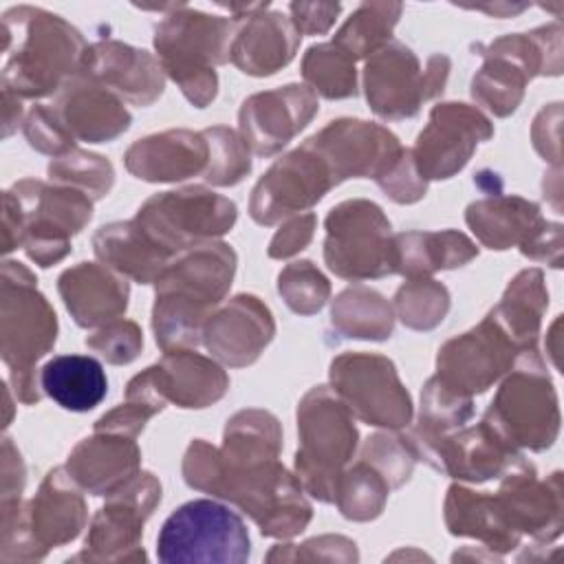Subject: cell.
Masks as SVG:
<instances>
[{
	"label": "cell",
	"instance_id": "6da1fadb",
	"mask_svg": "<svg viewBox=\"0 0 564 564\" xmlns=\"http://www.w3.org/2000/svg\"><path fill=\"white\" fill-rule=\"evenodd\" d=\"M183 478L192 489L238 505L267 538H295L313 518L304 487L278 458L251 467L225 469L218 460V449L196 438L185 452Z\"/></svg>",
	"mask_w": 564,
	"mask_h": 564
},
{
	"label": "cell",
	"instance_id": "7a4b0ae2",
	"mask_svg": "<svg viewBox=\"0 0 564 564\" xmlns=\"http://www.w3.org/2000/svg\"><path fill=\"white\" fill-rule=\"evenodd\" d=\"M236 273V251L227 242H203L176 253L156 278L152 308L154 339L163 352L192 348L223 302Z\"/></svg>",
	"mask_w": 564,
	"mask_h": 564
},
{
	"label": "cell",
	"instance_id": "3957f363",
	"mask_svg": "<svg viewBox=\"0 0 564 564\" xmlns=\"http://www.w3.org/2000/svg\"><path fill=\"white\" fill-rule=\"evenodd\" d=\"M2 88L37 99L57 93L82 68L86 42L64 18L35 7H13L2 15Z\"/></svg>",
	"mask_w": 564,
	"mask_h": 564
},
{
	"label": "cell",
	"instance_id": "277c9868",
	"mask_svg": "<svg viewBox=\"0 0 564 564\" xmlns=\"http://www.w3.org/2000/svg\"><path fill=\"white\" fill-rule=\"evenodd\" d=\"M93 218V200L68 185L22 178L4 192L2 251L18 247L37 267H51L70 251V238Z\"/></svg>",
	"mask_w": 564,
	"mask_h": 564
},
{
	"label": "cell",
	"instance_id": "5b68a950",
	"mask_svg": "<svg viewBox=\"0 0 564 564\" xmlns=\"http://www.w3.org/2000/svg\"><path fill=\"white\" fill-rule=\"evenodd\" d=\"M35 282V275L24 264L4 260L0 350L9 366L15 397L26 405L37 403L42 397L35 381V364L57 339V315Z\"/></svg>",
	"mask_w": 564,
	"mask_h": 564
},
{
	"label": "cell",
	"instance_id": "8992f818",
	"mask_svg": "<svg viewBox=\"0 0 564 564\" xmlns=\"http://www.w3.org/2000/svg\"><path fill=\"white\" fill-rule=\"evenodd\" d=\"M231 33L234 20L194 11L187 4H176L174 13L154 29V48L163 70L196 108L209 106L218 93L214 68L229 62Z\"/></svg>",
	"mask_w": 564,
	"mask_h": 564
},
{
	"label": "cell",
	"instance_id": "52a82bcc",
	"mask_svg": "<svg viewBox=\"0 0 564 564\" xmlns=\"http://www.w3.org/2000/svg\"><path fill=\"white\" fill-rule=\"evenodd\" d=\"M79 489L66 467H55L26 505L2 502L0 560H42L51 549L73 542L88 520Z\"/></svg>",
	"mask_w": 564,
	"mask_h": 564
},
{
	"label": "cell",
	"instance_id": "ba28073f",
	"mask_svg": "<svg viewBox=\"0 0 564 564\" xmlns=\"http://www.w3.org/2000/svg\"><path fill=\"white\" fill-rule=\"evenodd\" d=\"M295 476L319 502H335L337 482L357 449L355 414L328 386L311 388L297 405Z\"/></svg>",
	"mask_w": 564,
	"mask_h": 564
},
{
	"label": "cell",
	"instance_id": "9c48e42d",
	"mask_svg": "<svg viewBox=\"0 0 564 564\" xmlns=\"http://www.w3.org/2000/svg\"><path fill=\"white\" fill-rule=\"evenodd\" d=\"M485 64L471 79V97L496 117L516 112L524 86L538 75L562 73V26L560 22L531 33H511L474 46Z\"/></svg>",
	"mask_w": 564,
	"mask_h": 564
},
{
	"label": "cell",
	"instance_id": "30bf717a",
	"mask_svg": "<svg viewBox=\"0 0 564 564\" xmlns=\"http://www.w3.org/2000/svg\"><path fill=\"white\" fill-rule=\"evenodd\" d=\"M513 449L542 452L560 432L557 394L538 350L522 352L482 416Z\"/></svg>",
	"mask_w": 564,
	"mask_h": 564
},
{
	"label": "cell",
	"instance_id": "8fae6325",
	"mask_svg": "<svg viewBox=\"0 0 564 564\" xmlns=\"http://www.w3.org/2000/svg\"><path fill=\"white\" fill-rule=\"evenodd\" d=\"M249 553L251 542L242 518L207 498L181 505L163 522L156 538V555L165 564H242L249 560Z\"/></svg>",
	"mask_w": 564,
	"mask_h": 564
},
{
	"label": "cell",
	"instance_id": "7c38bea8",
	"mask_svg": "<svg viewBox=\"0 0 564 564\" xmlns=\"http://www.w3.org/2000/svg\"><path fill=\"white\" fill-rule=\"evenodd\" d=\"M324 227V260L335 275L361 282L394 273L390 220L377 203L344 200L328 212Z\"/></svg>",
	"mask_w": 564,
	"mask_h": 564
},
{
	"label": "cell",
	"instance_id": "4fadbf2b",
	"mask_svg": "<svg viewBox=\"0 0 564 564\" xmlns=\"http://www.w3.org/2000/svg\"><path fill=\"white\" fill-rule=\"evenodd\" d=\"M447 77L449 57L432 55L423 70L405 44L390 40L366 59L364 90L377 117L397 121L414 117L427 99L441 95Z\"/></svg>",
	"mask_w": 564,
	"mask_h": 564
},
{
	"label": "cell",
	"instance_id": "5bb4252c",
	"mask_svg": "<svg viewBox=\"0 0 564 564\" xmlns=\"http://www.w3.org/2000/svg\"><path fill=\"white\" fill-rule=\"evenodd\" d=\"M236 216L234 200L203 185H192L154 194L139 207L134 220L156 245L176 256L227 234Z\"/></svg>",
	"mask_w": 564,
	"mask_h": 564
},
{
	"label": "cell",
	"instance_id": "9a60e30c",
	"mask_svg": "<svg viewBox=\"0 0 564 564\" xmlns=\"http://www.w3.org/2000/svg\"><path fill=\"white\" fill-rule=\"evenodd\" d=\"M330 388L364 423L401 430L412 421V399L392 359L375 352H344L330 361Z\"/></svg>",
	"mask_w": 564,
	"mask_h": 564
},
{
	"label": "cell",
	"instance_id": "2e32d148",
	"mask_svg": "<svg viewBox=\"0 0 564 564\" xmlns=\"http://www.w3.org/2000/svg\"><path fill=\"white\" fill-rule=\"evenodd\" d=\"M161 502V482L150 471H139L123 487L106 496V505L90 520L82 553L84 562H139L143 524Z\"/></svg>",
	"mask_w": 564,
	"mask_h": 564
},
{
	"label": "cell",
	"instance_id": "e0dca14e",
	"mask_svg": "<svg viewBox=\"0 0 564 564\" xmlns=\"http://www.w3.org/2000/svg\"><path fill=\"white\" fill-rule=\"evenodd\" d=\"M227 388L229 377L214 359L189 348H176L130 379L126 401L139 403L152 414L161 412L167 403L200 410L220 401Z\"/></svg>",
	"mask_w": 564,
	"mask_h": 564
},
{
	"label": "cell",
	"instance_id": "ac0fdd59",
	"mask_svg": "<svg viewBox=\"0 0 564 564\" xmlns=\"http://www.w3.org/2000/svg\"><path fill=\"white\" fill-rule=\"evenodd\" d=\"M527 352L487 313L471 330L445 341L436 357V379L460 397H474L502 379Z\"/></svg>",
	"mask_w": 564,
	"mask_h": 564
},
{
	"label": "cell",
	"instance_id": "d6986e66",
	"mask_svg": "<svg viewBox=\"0 0 564 564\" xmlns=\"http://www.w3.org/2000/svg\"><path fill=\"white\" fill-rule=\"evenodd\" d=\"M335 185L326 161L304 141L262 174L251 192L249 214L258 225L269 227L311 209Z\"/></svg>",
	"mask_w": 564,
	"mask_h": 564
},
{
	"label": "cell",
	"instance_id": "ffe728a7",
	"mask_svg": "<svg viewBox=\"0 0 564 564\" xmlns=\"http://www.w3.org/2000/svg\"><path fill=\"white\" fill-rule=\"evenodd\" d=\"M491 137L494 126L478 108L456 101L438 104L416 137L412 159L425 181L449 178L467 165L476 145Z\"/></svg>",
	"mask_w": 564,
	"mask_h": 564
},
{
	"label": "cell",
	"instance_id": "44dd1931",
	"mask_svg": "<svg viewBox=\"0 0 564 564\" xmlns=\"http://www.w3.org/2000/svg\"><path fill=\"white\" fill-rule=\"evenodd\" d=\"M306 143L326 161L337 185L346 178L379 181L405 150L388 128L348 117L330 121Z\"/></svg>",
	"mask_w": 564,
	"mask_h": 564
},
{
	"label": "cell",
	"instance_id": "7402d4cb",
	"mask_svg": "<svg viewBox=\"0 0 564 564\" xmlns=\"http://www.w3.org/2000/svg\"><path fill=\"white\" fill-rule=\"evenodd\" d=\"M317 95L308 86L286 84L242 101L240 137L258 156L278 154L317 115Z\"/></svg>",
	"mask_w": 564,
	"mask_h": 564
},
{
	"label": "cell",
	"instance_id": "603a6c76",
	"mask_svg": "<svg viewBox=\"0 0 564 564\" xmlns=\"http://www.w3.org/2000/svg\"><path fill=\"white\" fill-rule=\"evenodd\" d=\"M502 476L496 496L509 524L520 535H529L540 544L560 538L564 524L562 471H553L546 480H540L535 467L522 456Z\"/></svg>",
	"mask_w": 564,
	"mask_h": 564
},
{
	"label": "cell",
	"instance_id": "cb8c5ba5",
	"mask_svg": "<svg viewBox=\"0 0 564 564\" xmlns=\"http://www.w3.org/2000/svg\"><path fill=\"white\" fill-rule=\"evenodd\" d=\"M436 471L458 480L485 482L511 469L522 454L513 449L485 419L474 427H458L430 445L419 456Z\"/></svg>",
	"mask_w": 564,
	"mask_h": 564
},
{
	"label": "cell",
	"instance_id": "d4e9b609",
	"mask_svg": "<svg viewBox=\"0 0 564 564\" xmlns=\"http://www.w3.org/2000/svg\"><path fill=\"white\" fill-rule=\"evenodd\" d=\"M275 322L256 295H236L218 304L203 326L205 348L223 364L242 368L253 364L271 344Z\"/></svg>",
	"mask_w": 564,
	"mask_h": 564
},
{
	"label": "cell",
	"instance_id": "484cf974",
	"mask_svg": "<svg viewBox=\"0 0 564 564\" xmlns=\"http://www.w3.org/2000/svg\"><path fill=\"white\" fill-rule=\"evenodd\" d=\"M79 73L132 106L154 104L165 88V70L161 62L148 51L117 40L86 46Z\"/></svg>",
	"mask_w": 564,
	"mask_h": 564
},
{
	"label": "cell",
	"instance_id": "4316f807",
	"mask_svg": "<svg viewBox=\"0 0 564 564\" xmlns=\"http://www.w3.org/2000/svg\"><path fill=\"white\" fill-rule=\"evenodd\" d=\"M73 139L106 143L130 128V112L123 101L95 79L77 73L70 77L53 104Z\"/></svg>",
	"mask_w": 564,
	"mask_h": 564
},
{
	"label": "cell",
	"instance_id": "83f0119b",
	"mask_svg": "<svg viewBox=\"0 0 564 564\" xmlns=\"http://www.w3.org/2000/svg\"><path fill=\"white\" fill-rule=\"evenodd\" d=\"M126 167L141 181L174 183L205 174L209 143L203 132L165 130L134 141L123 154Z\"/></svg>",
	"mask_w": 564,
	"mask_h": 564
},
{
	"label": "cell",
	"instance_id": "f1b7e54d",
	"mask_svg": "<svg viewBox=\"0 0 564 564\" xmlns=\"http://www.w3.org/2000/svg\"><path fill=\"white\" fill-rule=\"evenodd\" d=\"M66 311L82 328L106 326L123 317L128 308V280L115 269L97 262H79L57 280Z\"/></svg>",
	"mask_w": 564,
	"mask_h": 564
},
{
	"label": "cell",
	"instance_id": "f546056e",
	"mask_svg": "<svg viewBox=\"0 0 564 564\" xmlns=\"http://www.w3.org/2000/svg\"><path fill=\"white\" fill-rule=\"evenodd\" d=\"M64 467L84 491L110 496L141 471V452L134 436L95 432L75 445Z\"/></svg>",
	"mask_w": 564,
	"mask_h": 564
},
{
	"label": "cell",
	"instance_id": "4dcf8cb0",
	"mask_svg": "<svg viewBox=\"0 0 564 564\" xmlns=\"http://www.w3.org/2000/svg\"><path fill=\"white\" fill-rule=\"evenodd\" d=\"M267 7L269 2L251 15H245L229 46L231 64L245 75L267 77L284 68L295 57L302 40L291 18L280 11L264 13Z\"/></svg>",
	"mask_w": 564,
	"mask_h": 564
},
{
	"label": "cell",
	"instance_id": "1f68e13d",
	"mask_svg": "<svg viewBox=\"0 0 564 564\" xmlns=\"http://www.w3.org/2000/svg\"><path fill=\"white\" fill-rule=\"evenodd\" d=\"M445 524L452 535L476 538L502 555L520 546L522 535L509 524L498 496L452 485L445 496Z\"/></svg>",
	"mask_w": 564,
	"mask_h": 564
},
{
	"label": "cell",
	"instance_id": "d6a6232c",
	"mask_svg": "<svg viewBox=\"0 0 564 564\" xmlns=\"http://www.w3.org/2000/svg\"><path fill=\"white\" fill-rule=\"evenodd\" d=\"M97 258L139 284H154L174 253L156 245L137 220L110 223L97 229L93 236Z\"/></svg>",
	"mask_w": 564,
	"mask_h": 564
},
{
	"label": "cell",
	"instance_id": "836d02e7",
	"mask_svg": "<svg viewBox=\"0 0 564 564\" xmlns=\"http://www.w3.org/2000/svg\"><path fill=\"white\" fill-rule=\"evenodd\" d=\"M465 220L476 238L496 251L516 245L522 247L544 225L540 205L522 196L502 194L471 203L465 212Z\"/></svg>",
	"mask_w": 564,
	"mask_h": 564
},
{
	"label": "cell",
	"instance_id": "e575fe53",
	"mask_svg": "<svg viewBox=\"0 0 564 564\" xmlns=\"http://www.w3.org/2000/svg\"><path fill=\"white\" fill-rule=\"evenodd\" d=\"M394 273L430 278L441 269L463 267L478 256V247L460 231H403L392 236Z\"/></svg>",
	"mask_w": 564,
	"mask_h": 564
},
{
	"label": "cell",
	"instance_id": "d590c367",
	"mask_svg": "<svg viewBox=\"0 0 564 564\" xmlns=\"http://www.w3.org/2000/svg\"><path fill=\"white\" fill-rule=\"evenodd\" d=\"M40 388L59 408L70 412H88L104 401L108 379L104 366L95 357L57 355L42 366Z\"/></svg>",
	"mask_w": 564,
	"mask_h": 564
},
{
	"label": "cell",
	"instance_id": "8d00e7d4",
	"mask_svg": "<svg viewBox=\"0 0 564 564\" xmlns=\"http://www.w3.org/2000/svg\"><path fill=\"white\" fill-rule=\"evenodd\" d=\"M546 306L549 291L542 271L524 269L509 282L505 295L489 313L522 350H538V335Z\"/></svg>",
	"mask_w": 564,
	"mask_h": 564
},
{
	"label": "cell",
	"instance_id": "74e56055",
	"mask_svg": "<svg viewBox=\"0 0 564 564\" xmlns=\"http://www.w3.org/2000/svg\"><path fill=\"white\" fill-rule=\"evenodd\" d=\"M280 449V421L267 410H240L227 421L218 460L225 469H240L275 460Z\"/></svg>",
	"mask_w": 564,
	"mask_h": 564
},
{
	"label": "cell",
	"instance_id": "f35d334b",
	"mask_svg": "<svg viewBox=\"0 0 564 564\" xmlns=\"http://www.w3.org/2000/svg\"><path fill=\"white\" fill-rule=\"evenodd\" d=\"M330 324L344 337L383 341L392 335L394 311L379 291L359 284L333 300Z\"/></svg>",
	"mask_w": 564,
	"mask_h": 564
},
{
	"label": "cell",
	"instance_id": "ab89813d",
	"mask_svg": "<svg viewBox=\"0 0 564 564\" xmlns=\"http://www.w3.org/2000/svg\"><path fill=\"white\" fill-rule=\"evenodd\" d=\"M390 489L392 487L388 478L366 458H359L352 467L341 471L335 491V505L344 518L368 522L381 516Z\"/></svg>",
	"mask_w": 564,
	"mask_h": 564
},
{
	"label": "cell",
	"instance_id": "60d3db41",
	"mask_svg": "<svg viewBox=\"0 0 564 564\" xmlns=\"http://www.w3.org/2000/svg\"><path fill=\"white\" fill-rule=\"evenodd\" d=\"M401 9L399 2H364L335 33L333 42L352 55V59L368 57L392 40Z\"/></svg>",
	"mask_w": 564,
	"mask_h": 564
},
{
	"label": "cell",
	"instance_id": "b9f144b4",
	"mask_svg": "<svg viewBox=\"0 0 564 564\" xmlns=\"http://www.w3.org/2000/svg\"><path fill=\"white\" fill-rule=\"evenodd\" d=\"M302 77L313 93L326 99H346L357 95L355 59L335 42L315 44L302 57Z\"/></svg>",
	"mask_w": 564,
	"mask_h": 564
},
{
	"label": "cell",
	"instance_id": "7bdbcfd3",
	"mask_svg": "<svg viewBox=\"0 0 564 564\" xmlns=\"http://www.w3.org/2000/svg\"><path fill=\"white\" fill-rule=\"evenodd\" d=\"M397 317L414 330L438 326L449 311V291L432 278H410L394 293Z\"/></svg>",
	"mask_w": 564,
	"mask_h": 564
},
{
	"label": "cell",
	"instance_id": "ee69618b",
	"mask_svg": "<svg viewBox=\"0 0 564 564\" xmlns=\"http://www.w3.org/2000/svg\"><path fill=\"white\" fill-rule=\"evenodd\" d=\"M48 176L53 183L75 187L84 192L90 200L104 198L115 183V170L108 159L79 148L55 156L48 163Z\"/></svg>",
	"mask_w": 564,
	"mask_h": 564
},
{
	"label": "cell",
	"instance_id": "f6af8a7d",
	"mask_svg": "<svg viewBox=\"0 0 564 564\" xmlns=\"http://www.w3.org/2000/svg\"><path fill=\"white\" fill-rule=\"evenodd\" d=\"M203 134L209 143V163L203 178L218 187L238 185L251 172V150L245 139L227 126L207 128Z\"/></svg>",
	"mask_w": 564,
	"mask_h": 564
},
{
	"label": "cell",
	"instance_id": "bcb514c9",
	"mask_svg": "<svg viewBox=\"0 0 564 564\" xmlns=\"http://www.w3.org/2000/svg\"><path fill=\"white\" fill-rule=\"evenodd\" d=\"M278 293L293 313L313 315L326 304L330 295V284L311 260H300L286 264L280 271Z\"/></svg>",
	"mask_w": 564,
	"mask_h": 564
},
{
	"label": "cell",
	"instance_id": "7dc6e473",
	"mask_svg": "<svg viewBox=\"0 0 564 564\" xmlns=\"http://www.w3.org/2000/svg\"><path fill=\"white\" fill-rule=\"evenodd\" d=\"M359 458L375 465L388 478L392 489L401 487L410 478L416 460L405 434H372Z\"/></svg>",
	"mask_w": 564,
	"mask_h": 564
},
{
	"label": "cell",
	"instance_id": "c3c4849f",
	"mask_svg": "<svg viewBox=\"0 0 564 564\" xmlns=\"http://www.w3.org/2000/svg\"><path fill=\"white\" fill-rule=\"evenodd\" d=\"M357 562V544L344 535H319L302 544H275L267 562Z\"/></svg>",
	"mask_w": 564,
	"mask_h": 564
},
{
	"label": "cell",
	"instance_id": "681fc988",
	"mask_svg": "<svg viewBox=\"0 0 564 564\" xmlns=\"http://www.w3.org/2000/svg\"><path fill=\"white\" fill-rule=\"evenodd\" d=\"M24 137L31 148L51 156H62L75 148V139L62 123L53 104H40L29 110L24 119Z\"/></svg>",
	"mask_w": 564,
	"mask_h": 564
},
{
	"label": "cell",
	"instance_id": "f907efd6",
	"mask_svg": "<svg viewBox=\"0 0 564 564\" xmlns=\"http://www.w3.org/2000/svg\"><path fill=\"white\" fill-rule=\"evenodd\" d=\"M86 346L99 352L108 364H130L143 348V333L130 319H117L86 337Z\"/></svg>",
	"mask_w": 564,
	"mask_h": 564
},
{
	"label": "cell",
	"instance_id": "816d5d0a",
	"mask_svg": "<svg viewBox=\"0 0 564 564\" xmlns=\"http://www.w3.org/2000/svg\"><path fill=\"white\" fill-rule=\"evenodd\" d=\"M377 185L394 200V203H416L425 196L427 181L419 174L416 163L412 159V150H403L399 161L390 167L386 176L377 181Z\"/></svg>",
	"mask_w": 564,
	"mask_h": 564
},
{
	"label": "cell",
	"instance_id": "f5cc1de1",
	"mask_svg": "<svg viewBox=\"0 0 564 564\" xmlns=\"http://www.w3.org/2000/svg\"><path fill=\"white\" fill-rule=\"evenodd\" d=\"M315 225H317V218H315L313 212L289 218L275 231V236L269 245V258L284 260V258H291V256L300 253L302 249H306V245L313 240Z\"/></svg>",
	"mask_w": 564,
	"mask_h": 564
},
{
	"label": "cell",
	"instance_id": "db71d44e",
	"mask_svg": "<svg viewBox=\"0 0 564 564\" xmlns=\"http://www.w3.org/2000/svg\"><path fill=\"white\" fill-rule=\"evenodd\" d=\"M291 20L300 33H326L341 11L339 2H291Z\"/></svg>",
	"mask_w": 564,
	"mask_h": 564
},
{
	"label": "cell",
	"instance_id": "11a10c76",
	"mask_svg": "<svg viewBox=\"0 0 564 564\" xmlns=\"http://www.w3.org/2000/svg\"><path fill=\"white\" fill-rule=\"evenodd\" d=\"M562 104H551L549 108H542L540 115L533 121V145L544 156V161H551L555 167H560V115Z\"/></svg>",
	"mask_w": 564,
	"mask_h": 564
},
{
	"label": "cell",
	"instance_id": "9f6ffc18",
	"mask_svg": "<svg viewBox=\"0 0 564 564\" xmlns=\"http://www.w3.org/2000/svg\"><path fill=\"white\" fill-rule=\"evenodd\" d=\"M520 253L557 269L562 264V225L544 220V225L520 247Z\"/></svg>",
	"mask_w": 564,
	"mask_h": 564
},
{
	"label": "cell",
	"instance_id": "6f0895ef",
	"mask_svg": "<svg viewBox=\"0 0 564 564\" xmlns=\"http://www.w3.org/2000/svg\"><path fill=\"white\" fill-rule=\"evenodd\" d=\"M26 471L20 452L13 447L11 438L2 441V502L20 500L26 482Z\"/></svg>",
	"mask_w": 564,
	"mask_h": 564
},
{
	"label": "cell",
	"instance_id": "680465c9",
	"mask_svg": "<svg viewBox=\"0 0 564 564\" xmlns=\"http://www.w3.org/2000/svg\"><path fill=\"white\" fill-rule=\"evenodd\" d=\"M2 121H4V130H2V134L4 137H9L15 128H18V123H20V117H22V106H20V97L18 95H13L11 90H4L2 88Z\"/></svg>",
	"mask_w": 564,
	"mask_h": 564
}]
</instances>
